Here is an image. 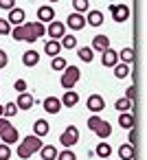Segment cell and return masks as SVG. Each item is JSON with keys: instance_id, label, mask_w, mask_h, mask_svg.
I'll return each mask as SVG.
<instances>
[{"instance_id": "cell-1", "label": "cell", "mask_w": 147, "mask_h": 160, "mask_svg": "<svg viewBox=\"0 0 147 160\" xmlns=\"http://www.w3.org/2000/svg\"><path fill=\"white\" fill-rule=\"evenodd\" d=\"M44 35H46V27L42 22H24V24L11 29V38L16 42H29V44H33V42H38Z\"/></svg>"}, {"instance_id": "cell-2", "label": "cell", "mask_w": 147, "mask_h": 160, "mask_svg": "<svg viewBox=\"0 0 147 160\" xmlns=\"http://www.w3.org/2000/svg\"><path fill=\"white\" fill-rule=\"evenodd\" d=\"M40 149H42V138H38V136H24V140L18 142L16 153H18V158L29 160V158H31L33 153H38Z\"/></svg>"}, {"instance_id": "cell-3", "label": "cell", "mask_w": 147, "mask_h": 160, "mask_svg": "<svg viewBox=\"0 0 147 160\" xmlns=\"http://www.w3.org/2000/svg\"><path fill=\"white\" fill-rule=\"evenodd\" d=\"M79 79H81V70H79L77 66H66V68L62 70L59 83H62L64 90H73V88L79 83Z\"/></svg>"}, {"instance_id": "cell-4", "label": "cell", "mask_w": 147, "mask_h": 160, "mask_svg": "<svg viewBox=\"0 0 147 160\" xmlns=\"http://www.w3.org/2000/svg\"><path fill=\"white\" fill-rule=\"evenodd\" d=\"M59 142H62L66 149H70L73 145H77V142H79V129H77L75 125H68V127L62 132V136H59Z\"/></svg>"}, {"instance_id": "cell-5", "label": "cell", "mask_w": 147, "mask_h": 160, "mask_svg": "<svg viewBox=\"0 0 147 160\" xmlns=\"http://www.w3.org/2000/svg\"><path fill=\"white\" fill-rule=\"evenodd\" d=\"M46 35H48L51 40H57V42H59V40L66 35V24H64V22H59V20H53V22H48Z\"/></svg>"}, {"instance_id": "cell-6", "label": "cell", "mask_w": 147, "mask_h": 160, "mask_svg": "<svg viewBox=\"0 0 147 160\" xmlns=\"http://www.w3.org/2000/svg\"><path fill=\"white\" fill-rule=\"evenodd\" d=\"M110 13H112V20L114 22H125L129 18V7L119 2V5H110Z\"/></svg>"}, {"instance_id": "cell-7", "label": "cell", "mask_w": 147, "mask_h": 160, "mask_svg": "<svg viewBox=\"0 0 147 160\" xmlns=\"http://www.w3.org/2000/svg\"><path fill=\"white\" fill-rule=\"evenodd\" d=\"M86 108H88L92 114H99V112L105 108V101H103V97H101V94H90V97H88V101H86Z\"/></svg>"}, {"instance_id": "cell-8", "label": "cell", "mask_w": 147, "mask_h": 160, "mask_svg": "<svg viewBox=\"0 0 147 160\" xmlns=\"http://www.w3.org/2000/svg\"><path fill=\"white\" fill-rule=\"evenodd\" d=\"M24 20H27V13H24V9H18V7H13L7 16V22L11 27H20V24H24Z\"/></svg>"}, {"instance_id": "cell-9", "label": "cell", "mask_w": 147, "mask_h": 160, "mask_svg": "<svg viewBox=\"0 0 147 160\" xmlns=\"http://www.w3.org/2000/svg\"><path fill=\"white\" fill-rule=\"evenodd\" d=\"M66 27H70L73 31H81L84 27H86V16L84 13H70L68 16V20H66Z\"/></svg>"}, {"instance_id": "cell-10", "label": "cell", "mask_w": 147, "mask_h": 160, "mask_svg": "<svg viewBox=\"0 0 147 160\" xmlns=\"http://www.w3.org/2000/svg\"><path fill=\"white\" fill-rule=\"evenodd\" d=\"M101 64H103L105 68H114V66L119 64V53H116L114 48H105V51L101 53Z\"/></svg>"}, {"instance_id": "cell-11", "label": "cell", "mask_w": 147, "mask_h": 160, "mask_svg": "<svg viewBox=\"0 0 147 160\" xmlns=\"http://www.w3.org/2000/svg\"><path fill=\"white\" fill-rule=\"evenodd\" d=\"M0 138H3V142L5 145H13V142H18V138H20V134H18V129L13 127V125H9V127H5L3 132H0Z\"/></svg>"}, {"instance_id": "cell-12", "label": "cell", "mask_w": 147, "mask_h": 160, "mask_svg": "<svg viewBox=\"0 0 147 160\" xmlns=\"http://www.w3.org/2000/svg\"><path fill=\"white\" fill-rule=\"evenodd\" d=\"M33 103H35V99H33V94H29V92H20L18 94V101H16V105H18V110H31L33 108Z\"/></svg>"}, {"instance_id": "cell-13", "label": "cell", "mask_w": 147, "mask_h": 160, "mask_svg": "<svg viewBox=\"0 0 147 160\" xmlns=\"http://www.w3.org/2000/svg\"><path fill=\"white\" fill-rule=\"evenodd\" d=\"M92 51H97V53H103L105 48H110V38L108 35H94L92 38V46H90Z\"/></svg>"}, {"instance_id": "cell-14", "label": "cell", "mask_w": 147, "mask_h": 160, "mask_svg": "<svg viewBox=\"0 0 147 160\" xmlns=\"http://www.w3.org/2000/svg\"><path fill=\"white\" fill-rule=\"evenodd\" d=\"M42 108H44L48 114H57V112L62 110V101H59L57 97H46L44 103H42Z\"/></svg>"}, {"instance_id": "cell-15", "label": "cell", "mask_w": 147, "mask_h": 160, "mask_svg": "<svg viewBox=\"0 0 147 160\" xmlns=\"http://www.w3.org/2000/svg\"><path fill=\"white\" fill-rule=\"evenodd\" d=\"M86 13H88V16H86V24H90V27H101V24H103V13H101V11L88 9Z\"/></svg>"}, {"instance_id": "cell-16", "label": "cell", "mask_w": 147, "mask_h": 160, "mask_svg": "<svg viewBox=\"0 0 147 160\" xmlns=\"http://www.w3.org/2000/svg\"><path fill=\"white\" fill-rule=\"evenodd\" d=\"M59 101H62V108H75V105L79 103V94H77L75 90H66Z\"/></svg>"}, {"instance_id": "cell-17", "label": "cell", "mask_w": 147, "mask_h": 160, "mask_svg": "<svg viewBox=\"0 0 147 160\" xmlns=\"http://www.w3.org/2000/svg\"><path fill=\"white\" fill-rule=\"evenodd\" d=\"M38 20L44 24V22H53L55 20V11H53V7H48V5H44V7H40L38 9Z\"/></svg>"}, {"instance_id": "cell-18", "label": "cell", "mask_w": 147, "mask_h": 160, "mask_svg": "<svg viewBox=\"0 0 147 160\" xmlns=\"http://www.w3.org/2000/svg\"><path fill=\"white\" fill-rule=\"evenodd\" d=\"M22 64H24L27 68L38 66V64H40V53H38V51H27V53L22 55Z\"/></svg>"}, {"instance_id": "cell-19", "label": "cell", "mask_w": 147, "mask_h": 160, "mask_svg": "<svg viewBox=\"0 0 147 160\" xmlns=\"http://www.w3.org/2000/svg\"><path fill=\"white\" fill-rule=\"evenodd\" d=\"M33 132H35L33 136H38V138H44V136L51 132V125H48L44 118H38V121H35V125H33Z\"/></svg>"}, {"instance_id": "cell-20", "label": "cell", "mask_w": 147, "mask_h": 160, "mask_svg": "<svg viewBox=\"0 0 147 160\" xmlns=\"http://www.w3.org/2000/svg\"><path fill=\"white\" fill-rule=\"evenodd\" d=\"M59 51H62V46H59V42H57V40H48V42L44 44V53H46V55H51V59H53V57H57V55H59Z\"/></svg>"}, {"instance_id": "cell-21", "label": "cell", "mask_w": 147, "mask_h": 160, "mask_svg": "<svg viewBox=\"0 0 147 160\" xmlns=\"http://www.w3.org/2000/svg\"><path fill=\"white\" fill-rule=\"evenodd\" d=\"M134 114L132 112H121V116H119V125L121 127H125V129H134Z\"/></svg>"}, {"instance_id": "cell-22", "label": "cell", "mask_w": 147, "mask_h": 160, "mask_svg": "<svg viewBox=\"0 0 147 160\" xmlns=\"http://www.w3.org/2000/svg\"><path fill=\"white\" fill-rule=\"evenodd\" d=\"M94 134H97V136H99V138L103 140V138H108V136L112 134V125H110L108 121H101V123H99V125L94 127Z\"/></svg>"}, {"instance_id": "cell-23", "label": "cell", "mask_w": 147, "mask_h": 160, "mask_svg": "<svg viewBox=\"0 0 147 160\" xmlns=\"http://www.w3.org/2000/svg\"><path fill=\"white\" fill-rule=\"evenodd\" d=\"M40 156H42V160H55L57 158V147L55 145H42Z\"/></svg>"}, {"instance_id": "cell-24", "label": "cell", "mask_w": 147, "mask_h": 160, "mask_svg": "<svg viewBox=\"0 0 147 160\" xmlns=\"http://www.w3.org/2000/svg\"><path fill=\"white\" fill-rule=\"evenodd\" d=\"M119 156H121V160H134V145L123 142L119 147Z\"/></svg>"}, {"instance_id": "cell-25", "label": "cell", "mask_w": 147, "mask_h": 160, "mask_svg": "<svg viewBox=\"0 0 147 160\" xmlns=\"http://www.w3.org/2000/svg\"><path fill=\"white\" fill-rule=\"evenodd\" d=\"M77 55H79V59L86 62V64H90V62L94 59V51H92L90 46H81V48L77 51Z\"/></svg>"}, {"instance_id": "cell-26", "label": "cell", "mask_w": 147, "mask_h": 160, "mask_svg": "<svg viewBox=\"0 0 147 160\" xmlns=\"http://www.w3.org/2000/svg\"><path fill=\"white\" fill-rule=\"evenodd\" d=\"M119 62H121V64H127V66H129V64L134 62V48L125 46V48H123V51L119 53Z\"/></svg>"}, {"instance_id": "cell-27", "label": "cell", "mask_w": 147, "mask_h": 160, "mask_svg": "<svg viewBox=\"0 0 147 160\" xmlns=\"http://www.w3.org/2000/svg\"><path fill=\"white\" fill-rule=\"evenodd\" d=\"M66 66H68V62H66V57H62V55H57V57L51 59V68H53L55 72H62Z\"/></svg>"}, {"instance_id": "cell-28", "label": "cell", "mask_w": 147, "mask_h": 160, "mask_svg": "<svg viewBox=\"0 0 147 160\" xmlns=\"http://www.w3.org/2000/svg\"><path fill=\"white\" fill-rule=\"evenodd\" d=\"M94 153L103 160V158H110V153H112V147L108 145V142H99L97 145V149H94Z\"/></svg>"}, {"instance_id": "cell-29", "label": "cell", "mask_w": 147, "mask_h": 160, "mask_svg": "<svg viewBox=\"0 0 147 160\" xmlns=\"http://www.w3.org/2000/svg\"><path fill=\"white\" fill-rule=\"evenodd\" d=\"M59 46L66 48V51H70V48L77 46V38H75V35H64V38L59 40Z\"/></svg>"}, {"instance_id": "cell-30", "label": "cell", "mask_w": 147, "mask_h": 160, "mask_svg": "<svg viewBox=\"0 0 147 160\" xmlns=\"http://www.w3.org/2000/svg\"><path fill=\"white\" fill-rule=\"evenodd\" d=\"M127 75H129V66H127V64H121V62H119V64L114 66V77H116V79H125Z\"/></svg>"}, {"instance_id": "cell-31", "label": "cell", "mask_w": 147, "mask_h": 160, "mask_svg": "<svg viewBox=\"0 0 147 160\" xmlns=\"http://www.w3.org/2000/svg\"><path fill=\"white\" fill-rule=\"evenodd\" d=\"M16 114H18V105H16V101L3 105V116H5V118H11V116H16Z\"/></svg>"}, {"instance_id": "cell-32", "label": "cell", "mask_w": 147, "mask_h": 160, "mask_svg": "<svg viewBox=\"0 0 147 160\" xmlns=\"http://www.w3.org/2000/svg\"><path fill=\"white\" fill-rule=\"evenodd\" d=\"M73 9H75V13H86L90 9V5H88V0H73Z\"/></svg>"}, {"instance_id": "cell-33", "label": "cell", "mask_w": 147, "mask_h": 160, "mask_svg": "<svg viewBox=\"0 0 147 160\" xmlns=\"http://www.w3.org/2000/svg\"><path fill=\"white\" fill-rule=\"evenodd\" d=\"M114 108H116L119 112H132V101H127V99L123 97V99H119V101L114 103Z\"/></svg>"}, {"instance_id": "cell-34", "label": "cell", "mask_w": 147, "mask_h": 160, "mask_svg": "<svg viewBox=\"0 0 147 160\" xmlns=\"http://www.w3.org/2000/svg\"><path fill=\"white\" fill-rule=\"evenodd\" d=\"M55 160H77V156H75V151L64 149V151H57V158Z\"/></svg>"}, {"instance_id": "cell-35", "label": "cell", "mask_w": 147, "mask_h": 160, "mask_svg": "<svg viewBox=\"0 0 147 160\" xmlns=\"http://www.w3.org/2000/svg\"><path fill=\"white\" fill-rule=\"evenodd\" d=\"M9 158H11V147L0 142V160H9Z\"/></svg>"}, {"instance_id": "cell-36", "label": "cell", "mask_w": 147, "mask_h": 160, "mask_svg": "<svg viewBox=\"0 0 147 160\" xmlns=\"http://www.w3.org/2000/svg\"><path fill=\"white\" fill-rule=\"evenodd\" d=\"M11 29H13V27L7 22V18H0V35H9Z\"/></svg>"}, {"instance_id": "cell-37", "label": "cell", "mask_w": 147, "mask_h": 160, "mask_svg": "<svg viewBox=\"0 0 147 160\" xmlns=\"http://www.w3.org/2000/svg\"><path fill=\"white\" fill-rule=\"evenodd\" d=\"M101 121H103V118H101L99 114H92V116L88 118V129H90V132H94V127H97V125H99Z\"/></svg>"}, {"instance_id": "cell-38", "label": "cell", "mask_w": 147, "mask_h": 160, "mask_svg": "<svg viewBox=\"0 0 147 160\" xmlns=\"http://www.w3.org/2000/svg\"><path fill=\"white\" fill-rule=\"evenodd\" d=\"M125 99L134 103V99H136V88H134V86H129V88H125Z\"/></svg>"}, {"instance_id": "cell-39", "label": "cell", "mask_w": 147, "mask_h": 160, "mask_svg": "<svg viewBox=\"0 0 147 160\" xmlns=\"http://www.w3.org/2000/svg\"><path fill=\"white\" fill-rule=\"evenodd\" d=\"M16 7V0H0V9H7V11H11Z\"/></svg>"}, {"instance_id": "cell-40", "label": "cell", "mask_w": 147, "mask_h": 160, "mask_svg": "<svg viewBox=\"0 0 147 160\" xmlns=\"http://www.w3.org/2000/svg\"><path fill=\"white\" fill-rule=\"evenodd\" d=\"M7 64H9V55H7V53H5L3 48H0V70H3V68H5Z\"/></svg>"}, {"instance_id": "cell-41", "label": "cell", "mask_w": 147, "mask_h": 160, "mask_svg": "<svg viewBox=\"0 0 147 160\" xmlns=\"http://www.w3.org/2000/svg\"><path fill=\"white\" fill-rule=\"evenodd\" d=\"M13 88H16L18 92H27V81H24V79H18V81L13 83Z\"/></svg>"}, {"instance_id": "cell-42", "label": "cell", "mask_w": 147, "mask_h": 160, "mask_svg": "<svg viewBox=\"0 0 147 160\" xmlns=\"http://www.w3.org/2000/svg\"><path fill=\"white\" fill-rule=\"evenodd\" d=\"M11 123H9V118H5V116H0V132H3L5 127H9Z\"/></svg>"}, {"instance_id": "cell-43", "label": "cell", "mask_w": 147, "mask_h": 160, "mask_svg": "<svg viewBox=\"0 0 147 160\" xmlns=\"http://www.w3.org/2000/svg\"><path fill=\"white\" fill-rule=\"evenodd\" d=\"M134 140H136V132H134V129H129V138H127V142H129V145H134Z\"/></svg>"}, {"instance_id": "cell-44", "label": "cell", "mask_w": 147, "mask_h": 160, "mask_svg": "<svg viewBox=\"0 0 147 160\" xmlns=\"http://www.w3.org/2000/svg\"><path fill=\"white\" fill-rule=\"evenodd\" d=\"M0 116H3V105H0Z\"/></svg>"}, {"instance_id": "cell-45", "label": "cell", "mask_w": 147, "mask_h": 160, "mask_svg": "<svg viewBox=\"0 0 147 160\" xmlns=\"http://www.w3.org/2000/svg\"><path fill=\"white\" fill-rule=\"evenodd\" d=\"M48 2H59V0H48Z\"/></svg>"}, {"instance_id": "cell-46", "label": "cell", "mask_w": 147, "mask_h": 160, "mask_svg": "<svg viewBox=\"0 0 147 160\" xmlns=\"http://www.w3.org/2000/svg\"><path fill=\"white\" fill-rule=\"evenodd\" d=\"M103 160H110V158H103Z\"/></svg>"}]
</instances>
